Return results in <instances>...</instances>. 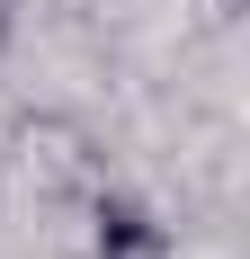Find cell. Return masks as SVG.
<instances>
[{"label":"cell","instance_id":"cell-1","mask_svg":"<svg viewBox=\"0 0 250 259\" xmlns=\"http://www.w3.org/2000/svg\"><path fill=\"white\" fill-rule=\"evenodd\" d=\"M0 161H9V179H18L36 206H90V197L107 188L99 134L80 125V116H63V107L18 116V125H9V143H0Z\"/></svg>","mask_w":250,"mask_h":259},{"label":"cell","instance_id":"cell-2","mask_svg":"<svg viewBox=\"0 0 250 259\" xmlns=\"http://www.w3.org/2000/svg\"><path fill=\"white\" fill-rule=\"evenodd\" d=\"M80 214H90V259H170L179 250L170 224H161L143 197H125V188H99Z\"/></svg>","mask_w":250,"mask_h":259},{"label":"cell","instance_id":"cell-3","mask_svg":"<svg viewBox=\"0 0 250 259\" xmlns=\"http://www.w3.org/2000/svg\"><path fill=\"white\" fill-rule=\"evenodd\" d=\"M9 36H18V18H9V0H0V54H9Z\"/></svg>","mask_w":250,"mask_h":259},{"label":"cell","instance_id":"cell-4","mask_svg":"<svg viewBox=\"0 0 250 259\" xmlns=\"http://www.w3.org/2000/svg\"><path fill=\"white\" fill-rule=\"evenodd\" d=\"M224 9H241V0H224Z\"/></svg>","mask_w":250,"mask_h":259}]
</instances>
